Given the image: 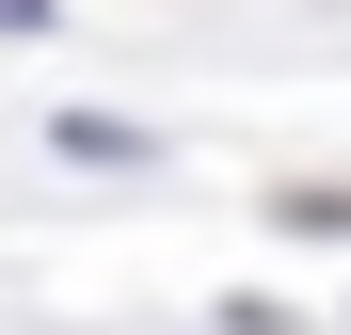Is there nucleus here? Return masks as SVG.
I'll return each mask as SVG.
<instances>
[{"label":"nucleus","instance_id":"f03ea898","mask_svg":"<svg viewBox=\"0 0 351 335\" xmlns=\"http://www.w3.org/2000/svg\"><path fill=\"white\" fill-rule=\"evenodd\" d=\"M271 223L287 240H351V192H271Z\"/></svg>","mask_w":351,"mask_h":335},{"label":"nucleus","instance_id":"7ed1b4c3","mask_svg":"<svg viewBox=\"0 0 351 335\" xmlns=\"http://www.w3.org/2000/svg\"><path fill=\"white\" fill-rule=\"evenodd\" d=\"M48 16H64V0H0V32H48Z\"/></svg>","mask_w":351,"mask_h":335},{"label":"nucleus","instance_id":"f257e3e1","mask_svg":"<svg viewBox=\"0 0 351 335\" xmlns=\"http://www.w3.org/2000/svg\"><path fill=\"white\" fill-rule=\"evenodd\" d=\"M48 144H64V160H112V176H144V160H160L144 128H112V112H64V128H48Z\"/></svg>","mask_w":351,"mask_h":335}]
</instances>
